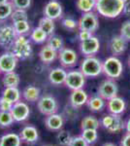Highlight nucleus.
Instances as JSON below:
<instances>
[{"mask_svg":"<svg viewBox=\"0 0 130 146\" xmlns=\"http://www.w3.org/2000/svg\"><path fill=\"white\" fill-rule=\"evenodd\" d=\"M126 0H96L95 11L107 19H115L123 12Z\"/></svg>","mask_w":130,"mask_h":146,"instance_id":"1","label":"nucleus"},{"mask_svg":"<svg viewBox=\"0 0 130 146\" xmlns=\"http://www.w3.org/2000/svg\"><path fill=\"white\" fill-rule=\"evenodd\" d=\"M80 70L86 78H95L102 73V62L95 56H84L80 64Z\"/></svg>","mask_w":130,"mask_h":146,"instance_id":"2","label":"nucleus"},{"mask_svg":"<svg viewBox=\"0 0 130 146\" xmlns=\"http://www.w3.org/2000/svg\"><path fill=\"white\" fill-rule=\"evenodd\" d=\"M10 51L15 55L18 60H27L32 55V46L30 40L25 35L18 36L12 45Z\"/></svg>","mask_w":130,"mask_h":146,"instance_id":"3","label":"nucleus"},{"mask_svg":"<svg viewBox=\"0 0 130 146\" xmlns=\"http://www.w3.org/2000/svg\"><path fill=\"white\" fill-rule=\"evenodd\" d=\"M123 65L117 56H111L102 62V73L109 79H117L121 76Z\"/></svg>","mask_w":130,"mask_h":146,"instance_id":"4","label":"nucleus"},{"mask_svg":"<svg viewBox=\"0 0 130 146\" xmlns=\"http://www.w3.org/2000/svg\"><path fill=\"white\" fill-rule=\"evenodd\" d=\"M100 124L104 129H106L108 131L112 133H120L125 129V123L123 119L121 118L120 115L111 114L103 116V118L100 120Z\"/></svg>","mask_w":130,"mask_h":146,"instance_id":"5","label":"nucleus"},{"mask_svg":"<svg viewBox=\"0 0 130 146\" xmlns=\"http://www.w3.org/2000/svg\"><path fill=\"white\" fill-rule=\"evenodd\" d=\"M58 102L56 98L49 94H45V95L41 96L39 100L37 101V108L43 115H51L53 113H57L58 110Z\"/></svg>","mask_w":130,"mask_h":146,"instance_id":"6","label":"nucleus"},{"mask_svg":"<svg viewBox=\"0 0 130 146\" xmlns=\"http://www.w3.org/2000/svg\"><path fill=\"white\" fill-rule=\"evenodd\" d=\"M99 27V20L96 13L88 12L82 13V17L78 21V29L79 30H87L92 33L96 31Z\"/></svg>","mask_w":130,"mask_h":146,"instance_id":"7","label":"nucleus"},{"mask_svg":"<svg viewBox=\"0 0 130 146\" xmlns=\"http://www.w3.org/2000/svg\"><path fill=\"white\" fill-rule=\"evenodd\" d=\"M86 84V76L81 70H70L67 72V76L64 85L71 91L82 89Z\"/></svg>","mask_w":130,"mask_h":146,"instance_id":"8","label":"nucleus"},{"mask_svg":"<svg viewBox=\"0 0 130 146\" xmlns=\"http://www.w3.org/2000/svg\"><path fill=\"white\" fill-rule=\"evenodd\" d=\"M117 94H119V87L113 79L108 78L104 80L98 87V96L105 100H109L115 96H117Z\"/></svg>","mask_w":130,"mask_h":146,"instance_id":"9","label":"nucleus"},{"mask_svg":"<svg viewBox=\"0 0 130 146\" xmlns=\"http://www.w3.org/2000/svg\"><path fill=\"white\" fill-rule=\"evenodd\" d=\"M16 37L18 35H16L13 25H0V47L10 50Z\"/></svg>","mask_w":130,"mask_h":146,"instance_id":"10","label":"nucleus"},{"mask_svg":"<svg viewBox=\"0 0 130 146\" xmlns=\"http://www.w3.org/2000/svg\"><path fill=\"white\" fill-rule=\"evenodd\" d=\"M57 58L63 68H72L78 62V54L72 48L64 47L58 52Z\"/></svg>","mask_w":130,"mask_h":146,"instance_id":"11","label":"nucleus"},{"mask_svg":"<svg viewBox=\"0 0 130 146\" xmlns=\"http://www.w3.org/2000/svg\"><path fill=\"white\" fill-rule=\"evenodd\" d=\"M18 62V58L11 51H7L0 55V71L3 74L15 71Z\"/></svg>","mask_w":130,"mask_h":146,"instance_id":"12","label":"nucleus"},{"mask_svg":"<svg viewBox=\"0 0 130 146\" xmlns=\"http://www.w3.org/2000/svg\"><path fill=\"white\" fill-rule=\"evenodd\" d=\"M80 52L84 56H95L100 51V42L95 36H91L89 39L80 42Z\"/></svg>","mask_w":130,"mask_h":146,"instance_id":"13","label":"nucleus"},{"mask_svg":"<svg viewBox=\"0 0 130 146\" xmlns=\"http://www.w3.org/2000/svg\"><path fill=\"white\" fill-rule=\"evenodd\" d=\"M10 112L14 118V121L18 123L26 121L30 115V109L28 104L22 100L14 103Z\"/></svg>","mask_w":130,"mask_h":146,"instance_id":"14","label":"nucleus"},{"mask_svg":"<svg viewBox=\"0 0 130 146\" xmlns=\"http://www.w3.org/2000/svg\"><path fill=\"white\" fill-rule=\"evenodd\" d=\"M44 17H47L51 20H58L63 15V8L59 1L57 0H49L45 5L43 9Z\"/></svg>","mask_w":130,"mask_h":146,"instance_id":"15","label":"nucleus"},{"mask_svg":"<svg viewBox=\"0 0 130 146\" xmlns=\"http://www.w3.org/2000/svg\"><path fill=\"white\" fill-rule=\"evenodd\" d=\"M127 49V41L120 35H115L112 37L109 42V50L111 54L115 56H120L126 51Z\"/></svg>","mask_w":130,"mask_h":146,"instance_id":"16","label":"nucleus"},{"mask_svg":"<svg viewBox=\"0 0 130 146\" xmlns=\"http://www.w3.org/2000/svg\"><path fill=\"white\" fill-rule=\"evenodd\" d=\"M87 100H88V96H87L86 92L84 89H80V90L72 91L69 96V102L70 105L74 108H81L86 104Z\"/></svg>","mask_w":130,"mask_h":146,"instance_id":"17","label":"nucleus"},{"mask_svg":"<svg viewBox=\"0 0 130 146\" xmlns=\"http://www.w3.org/2000/svg\"><path fill=\"white\" fill-rule=\"evenodd\" d=\"M20 136L22 142H25L27 144L38 142L39 140L38 129L35 128L34 126H31V125L23 127L20 133Z\"/></svg>","mask_w":130,"mask_h":146,"instance_id":"18","label":"nucleus"},{"mask_svg":"<svg viewBox=\"0 0 130 146\" xmlns=\"http://www.w3.org/2000/svg\"><path fill=\"white\" fill-rule=\"evenodd\" d=\"M63 125H64V119L63 116L57 113L48 115L45 119V126L49 131H59L62 129Z\"/></svg>","mask_w":130,"mask_h":146,"instance_id":"19","label":"nucleus"},{"mask_svg":"<svg viewBox=\"0 0 130 146\" xmlns=\"http://www.w3.org/2000/svg\"><path fill=\"white\" fill-rule=\"evenodd\" d=\"M107 109L111 114L121 115L126 109V102L123 98L119 96H115L107 100Z\"/></svg>","mask_w":130,"mask_h":146,"instance_id":"20","label":"nucleus"},{"mask_svg":"<svg viewBox=\"0 0 130 146\" xmlns=\"http://www.w3.org/2000/svg\"><path fill=\"white\" fill-rule=\"evenodd\" d=\"M67 71L63 67H55L51 69L49 73V81L54 86H60L64 85Z\"/></svg>","mask_w":130,"mask_h":146,"instance_id":"21","label":"nucleus"},{"mask_svg":"<svg viewBox=\"0 0 130 146\" xmlns=\"http://www.w3.org/2000/svg\"><path fill=\"white\" fill-rule=\"evenodd\" d=\"M39 58L42 62L45 64H51L54 60L57 58L58 56V52L54 51L53 49H51L49 45H44L40 49L39 51Z\"/></svg>","mask_w":130,"mask_h":146,"instance_id":"22","label":"nucleus"},{"mask_svg":"<svg viewBox=\"0 0 130 146\" xmlns=\"http://www.w3.org/2000/svg\"><path fill=\"white\" fill-rule=\"evenodd\" d=\"M23 100L27 102H37L39 100L40 96H41V92L40 89L37 88L35 86H27L26 88H24V90L22 91V94Z\"/></svg>","mask_w":130,"mask_h":146,"instance_id":"23","label":"nucleus"},{"mask_svg":"<svg viewBox=\"0 0 130 146\" xmlns=\"http://www.w3.org/2000/svg\"><path fill=\"white\" fill-rule=\"evenodd\" d=\"M22 139L20 135L11 133L0 136V146H20Z\"/></svg>","mask_w":130,"mask_h":146,"instance_id":"24","label":"nucleus"},{"mask_svg":"<svg viewBox=\"0 0 130 146\" xmlns=\"http://www.w3.org/2000/svg\"><path fill=\"white\" fill-rule=\"evenodd\" d=\"M87 107L92 112H100L106 106V100H103L101 96H94L91 98H88V100L86 102Z\"/></svg>","mask_w":130,"mask_h":146,"instance_id":"25","label":"nucleus"},{"mask_svg":"<svg viewBox=\"0 0 130 146\" xmlns=\"http://www.w3.org/2000/svg\"><path fill=\"white\" fill-rule=\"evenodd\" d=\"M1 96L14 104V103L20 100L22 94H20V90L18 88H16V87H9V88L4 89V91L2 92Z\"/></svg>","mask_w":130,"mask_h":146,"instance_id":"26","label":"nucleus"},{"mask_svg":"<svg viewBox=\"0 0 130 146\" xmlns=\"http://www.w3.org/2000/svg\"><path fill=\"white\" fill-rule=\"evenodd\" d=\"M20 83V77L15 71L3 74L2 84H3V86L5 88H9V87H16V88H18Z\"/></svg>","mask_w":130,"mask_h":146,"instance_id":"27","label":"nucleus"},{"mask_svg":"<svg viewBox=\"0 0 130 146\" xmlns=\"http://www.w3.org/2000/svg\"><path fill=\"white\" fill-rule=\"evenodd\" d=\"M29 38L35 44H43L45 42H47V40L49 38V35L41 27H37L31 30V32L29 34Z\"/></svg>","mask_w":130,"mask_h":146,"instance_id":"28","label":"nucleus"},{"mask_svg":"<svg viewBox=\"0 0 130 146\" xmlns=\"http://www.w3.org/2000/svg\"><path fill=\"white\" fill-rule=\"evenodd\" d=\"M100 126H101L100 120H98L95 116H92V115L86 116L81 122V129H98Z\"/></svg>","mask_w":130,"mask_h":146,"instance_id":"29","label":"nucleus"},{"mask_svg":"<svg viewBox=\"0 0 130 146\" xmlns=\"http://www.w3.org/2000/svg\"><path fill=\"white\" fill-rule=\"evenodd\" d=\"M38 27H41L49 36H51V35H53L54 33L55 23H54L53 20H51V19L47 17H43L42 19H40Z\"/></svg>","mask_w":130,"mask_h":146,"instance_id":"30","label":"nucleus"},{"mask_svg":"<svg viewBox=\"0 0 130 146\" xmlns=\"http://www.w3.org/2000/svg\"><path fill=\"white\" fill-rule=\"evenodd\" d=\"M96 0H76V7L82 13H88L95 10Z\"/></svg>","mask_w":130,"mask_h":146,"instance_id":"31","label":"nucleus"},{"mask_svg":"<svg viewBox=\"0 0 130 146\" xmlns=\"http://www.w3.org/2000/svg\"><path fill=\"white\" fill-rule=\"evenodd\" d=\"M13 27L18 36H20V35H25L26 36V34L31 32V27H30L28 21H20V22L14 23Z\"/></svg>","mask_w":130,"mask_h":146,"instance_id":"32","label":"nucleus"},{"mask_svg":"<svg viewBox=\"0 0 130 146\" xmlns=\"http://www.w3.org/2000/svg\"><path fill=\"white\" fill-rule=\"evenodd\" d=\"M47 45H49L54 51L59 52L61 49L64 48V41H63L62 37L53 34L51 36H49L48 40H47Z\"/></svg>","mask_w":130,"mask_h":146,"instance_id":"33","label":"nucleus"},{"mask_svg":"<svg viewBox=\"0 0 130 146\" xmlns=\"http://www.w3.org/2000/svg\"><path fill=\"white\" fill-rule=\"evenodd\" d=\"M81 135L88 144H93V143H95L98 139L97 129H82Z\"/></svg>","mask_w":130,"mask_h":146,"instance_id":"34","label":"nucleus"},{"mask_svg":"<svg viewBox=\"0 0 130 146\" xmlns=\"http://www.w3.org/2000/svg\"><path fill=\"white\" fill-rule=\"evenodd\" d=\"M14 122L15 121L10 111H0V128H10Z\"/></svg>","mask_w":130,"mask_h":146,"instance_id":"35","label":"nucleus"},{"mask_svg":"<svg viewBox=\"0 0 130 146\" xmlns=\"http://www.w3.org/2000/svg\"><path fill=\"white\" fill-rule=\"evenodd\" d=\"M13 11H14V7L11 4L10 1L7 2V3L0 4V22L11 18Z\"/></svg>","mask_w":130,"mask_h":146,"instance_id":"36","label":"nucleus"},{"mask_svg":"<svg viewBox=\"0 0 130 146\" xmlns=\"http://www.w3.org/2000/svg\"><path fill=\"white\" fill-rule=\"evenodd\" d=\"M72 137L73 136L71 135L69 131H63V129H60L59 131H57V135H56V140H57V143L60 146H68L70 144Z\"/></svg>","mask_w":130,"mask_h":146,"instance_id":"37","label":"nucleus"},{"mask_svg":"<svg viewBox=\"0 0 130 146\" xmlns=\"http://www.w3.org/2000/svg\"><path fill=\"white\" fill-rule=\"evenodd\" d=\"M10 19L13 23L20 22V21H28L27 12L26 10H22V9H14Z\"/></svg>","mask_w":130,"mask_h":146,"instance_id":"38","label":"nucleus"},{"mask_svg":"<svg viewBox=\"0 0 130 146\" xmlns=\"http://www.w3.org/2000/svg\"><path fill=\"white\" fill-rule=\"evenodd\" d=\"M61 25L62 27L67 30H71V31H74L78 28V22L76 20H74L73 18L66 17L63 18L61 20Z\"/></svg>","mask_w":130,"mask_h":146,"instance_id":"39","label":"nucleus"},{"mask_svg":"<svg viewBox=\"0 0 130 146\" xmlns=\"http://www.w3.org/2000/svg\"><path fill=\"white\" fill-rule=\"evenodd\" d=\"M10 2L14 9H22V10L29 9L32 4V0H10Z\"/></svg>","mask_w":130,"mask_h":146,"instance_id":"40","label":"nucleus"},{"mask_svg":"<svg viewBox=\"0 0 130 146\" xmlns=\"http://www.w3.org/2000/svg\"><path fill=\"white\" fill-rule=\"evenodd\" d=\"M120 36H122L127 42H130V21H126L120 27Z\"/></svg>","mask_w":130,"mask_h":146,"instance_id":"41","label":"nucleus"},{"mask_svg":"<svg viewBox=\"0 0 130 146\" xmlns=\"http://www.w3.org/2000/svg\"><path fill=\"white\" fill-rule=\"evenodd\" d=\"M68 146H89V144L82 137V135H78L73 136L70 144Z\"/></svg>","mask_w":130,"mask_h":146,"instance_id":"42","label":"nucleus"},{"mask_svg":"<svg viewBox=\"0 0 130 146\" xmlns=\"http://www.w3.org/2000/svg\"><path fill=\"white\" fill-rule=\"evenodd\" d=\"M13 103L0 96V111H11Z\"/></svg>","mask_w":130,"mask_h":146,"instance_id":"43","label":"nucleus"},{"mask_svg":"<svg viewBox=\"0 0 130 146\" xmlns=\"http://www.w3.org/2000/svg\"><path fill=\"white\" fill-rule=\"evenodd\" d=\"M91 36H93V33L90 31H87V30H79V33H78V38H79L80 42L89 39Z\"/></svg>","mask_w":130,"mask_h":146,"instance_id":"44","label":"nucleus"},{"mask_svg":"<svg viewBox=\"0 0 130 146\" xmlns=\"http://www.w3.org/2000/svg\"><path fill=\"white\" fill-rule=\"evenodd\" d=\"M120 146H130V133H126L120 140Z\"/></svg>","mask_w":130,"mask_h":146,"instance_id":"45","label":"nucleus"},{"mask_svg":"<svg viewBox=\"0 0 130 146\" xmlns=\"http://www.w3.org/2000/svg\"><path fill=\"white\" fill-rule=\"evenodd\" d=\"M122 14L126 17H130V0H126V2H125Z\"/></svg>","mask_w":130,"mask_h":146,"instance_id":"46","label":"nucleus"},{"mask_svg":"<svg viewBox=\"0 0 130 146\" xmlns=\"http://www.w3.org/2000/svg\"><path fill=\"white\" fill-rule=\"evenodd\" d=\"M125 129H126V133H130V117L125 123Z\"/></svg>","mask_w":130,"mask_h":146,"instance_id":"47","label":"nucleus"},{"mask_svg":"<svg viewBox=\"0 0 130 146\" xmlns=\"http://www.w3.org/2000/svg\"><path fill=\"white\" fill-rule=\"evenodd\" d=\"M102 146H117V145H115V143H112V142H108V143H105V144H103Z\"/></svg>","mask_w":130,"mask_h":146,"instance_id":"48","label":"nucleus"},{"mask_svg":"<svg viewBox=\"0 0 130 146\" xmlns=\"http://www.w3.org/2000/svg\"><path fill=\"white\" fill-rule=\"evenodd\" d=\"M10 0H0V4H3V3H7V2H9Z\"/></svg>","mask_w":130,"mask_h":146,"instance_id":"49","label":"nucleus"},{"mask_svg":"<svg viewBox=\"0 0 130 146\" xmlns=\"http://www.w3.org/2000/svg\"><path fill=\"white\" fill-rule=\"evenodd\" d=\"M128 66L130 68V56H129V58H128Z\"/></svg>","mask_w":130,"mask_h":146,"instance_id":"50","label":"nucleus"},{"mask_svg":"<svg viewBox=\"0 0 130 146\" xmlns=\"http://www.w3.org/2000/svg\"><path fill=\"white\" fill-rule=\"evenodd\" d=\"M45 146H53V145H45Z\"/></svg>","mask_w":130,"mask_h":146,"instance_id":"51","label":"nucleus"},{"mask_svg":"<svg viewBox=\"0 0 130 146\" xmlns=\"http://www.w3.org/2000/svg\"><path fill=\"white\" fill-rule=\"evenodd\" d=\"M0 74H1V71H0Z\"/></svg>","mask_w":130,"mask_h":146,"instance_id":"52","label":"nucleus"}]
</instances>
